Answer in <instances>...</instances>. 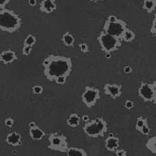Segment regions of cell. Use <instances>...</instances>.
<instances>
[{"label": "cell", "instance_id": "52a82bcc", "mask_svg": "<svg viewBox=\"0 0 156 156\" xmlns=\"http://www.w3.org/2000/svg\"><path fill=\"white\" fill-rule=\"evenodd\" d=\"M127 28V24L122 20L119 19L115 22L105 21L103 26V31L112 35L116 36L121 39L122 34L126 29Z\"/></svg>", "mask_w": 156, "mask_h": 156}, {"label": "cell", "instance_id": "5b68a950", "mask_svg": "<svg viewBox=\"0 0 156 156\" xmlns=\"http://www.w3.org/2000/svg\"><path fill=\"white\" fill-rule=\"evenodd\" d=\"M48 148L51 151H58L61 153H66L69 148L67 137L65 135L58 132L50 133L48 136Z\"/></svg>", "mask_w": 156, "mask_h": 156}, {"label": "cell", "instance_id": "d6a6232c", "mask_svg": "<svg viewBox=\"0 0 156 156\" xmlns=\"http://www.w3.org/2000/svg\"><path fill=\"white\" fill-rule=\"evenodd\" d=\"M119 20V18L117 17L116 16H114V15H110V16H108V18H107V21L108 22H115L116 21V20Z\"/></svg>", "mask_w": 156, "mask_h": 156}, {"label": "cell", "instance_id": "d4e9b609", "mask_svg": "<svg viewBox=\"0 0 156 156\" xmlns=\"http://www.w3.org/2000/svg\"><path fill=\"white\" fill-rule=\"evenodd\" d=\"M66 79H67V76H58L55 80V83L57 84H59V85H63L66 83Z\"/></svg>", "mask_w": 156, "mask_h": 156}, {"label": "cell", "instance_id": "ab89813d", "mask_svg": "<svg viewBox=\"0 0 156 156\" xmlns=\"http://www.w3.org/2000/svg\"><path fill=\"white\" fill-rule=\"evenodd\" d=\"M105 58H111V53H105Z\"/></svg>", "mask_w": 156, "mask_h": 156}, {"label": "cell", "instance_id": "f546056e", "mask_svg": "<svg viewBox=\"0 0 156 156\" xmlns=\"http://www.w3.org/2000/svg\"><path fill=\"white\" fill-rule=\"evenodd\" d=\"M115 154L117 156H126L127 154V151L122 148H118L115 151Z\"/></svg>", "mask_w": 156, "mask_h": 156}, {"label": "cell", "instance_id": "30bf717a", "mask_svg": "<svg viewBox=\"0 0 156 156\" xmlns=\"http://www.w3.org/2000/svg\"><path fill=\"white\" fill-rule=\"evenodd\" d=\"M56 9L55 0H41L39 4V10L45 14H51Z\"/></svg>", "mask_w": 156, "mask_h": 156}, {"label": "cell", "instance_id": "9a60e30c", "mask_svg": "<svg viewBox=\"0 0 156 156\" xmlns=\"http://www.w3.org/2000/svg\"><path fill=\"white\" fill-rule=\"evenodd\" d=\"M80 120H81V118L80 117V115L76 112H73L69 115L68 119H66V124L69 127L75 128L80 125Z\"/></svg>", "mask_w": 156, "mask_h": 156}, {"label": "cell", "instance_id": "e575fe53", "mask_svg": "<svg viewBox=\"0 0 156 156\" xmlns=\"http://www.w3.org/2000/svg\"><path fill=\"white\" fill-rule=\"evenodd\" d=\"M152 85L154 87V99H153L152 103L156 105V81L153 82Z\"/></svg>", "mask_w": 156, "mask_h": 156}, {"label": "cell", "instance_id": "f35d334b", "mask_svg": "<svg viewBox=\"0 0 156 156\" xmlns=\"http://www.w3.org/2000/svg\"><path fill=\"white\" fill-rule=\"evenodd\" d=\"M89 1L93 2H101V1H104V0H89Z\"/></svg>", "mask_w": 156, "mask_h": 156}, {"label": "cell", "instance_id": "cb8c5ba5", "mask_svg": "<svg viewBox=\"0 0 156 156\" xmlns=\"http://www.w3.org/2000/svg\"><path fill=\"white\" fill-rule=\"evenodd\" d=\"M32 48H33V47L23 44V48H22V54H23L24 56H28V55H30V54L31 53Z\"/></svg>", "mask_w": 156, "mask_h": 156}, {"label": "cell", "instance_id": "7a4b0ae2", "mask_svg": "<svg viewBox=\"0 0 156 156\" xmlns=\"http://www.w3.org/2000/svg\"><path fill=\"white\" fill-rule=\"evenodd\" d=\"M22 25V19L14 11L3 8L0 9V30L9 34L17 31Z\"/></svg>", "mask_w": 156, "mask_h": 156}, {"label": "cell", "instance_id": "836d02e7", "mask_svg": "<svg viewBox=\"0 0 156 156\" xmlns=\"http://www.w3.org/2000/svg\"><path fill=\"white\" fill-rule=\"evenodd\" d=\"M132 71H133V69L131 68V66H126L124 68H123V72L126 74H129V73H132Z\"/></svg>", "mask_w": 156, "mask_h": 156}, {"label": "cell", "instance_id": "e0dca14e", "mask_svg": "<svg viewBox=\"0 0 156 156\" xmlns=\"http://www.w3.org/2000/svg\"><path fill=\"white\" fill-rule=\"evenodd\" d=\"M66 154L68 156H87V151L83 148H80V147H70L67 149L66 151Z\"/></svg>", "mask_w": 156, "mask_h": 156}, {"label": "cell", "instance_id": "8d00e7d4", "mask_svg": "<svg viewBox=\"0 0 156 156\" xmlns=\"http://www.w3.org/2000/svg\"><path fill=\"white\" fill-rule=\"evenodd\" d=\"M81 119L84 122H88L89 120H90V118H89V116L87 115H83V116L81 117Z\"/></svg>", "mask_w": 156, "mask_h": 156}, {"label": "cell", "instance_id": "7c38bea8", "mask_svg": "<svg viewBox=\"0 0 156 156\" xmlns=\"http://www.w3.org/2000/svg\"><path fill=\"white\" fill-rule=\"evenodd\" d=\"M119 147V137L115 136L113 134L110 133L105 140V147L107 151L115 152L116 149Z\"/></svg>", "mask_w": 156, "mask_h": 156}, {"label": "cell", "instance_id": "7402d4cb", "mask_svg": "<svg viewBox=\"0 0 156 156\" xmlns=\"http://www.w3.org/2000/svg\"><path fill=\"white\" fill-rule=\"evenodd\" d=\"M36 42H37V38H36L35 36L33 35V34H28L27 37H25L23 44L33 47L36 44Z\"/></svg>", "mask_w": 156, "mask_h": 156}, {"label": "cell", "instance_id": "8fae6325", "mask_svg": "<svg viewBox=\"0 0 156 156\" xmlns=\"http://www.w3.org/2000/svg\"><path fill=\"white\" fill-rule=\"evenodd\" d=\"M18 59V57L16 53L14 51L11 49L3 50L0 53V62H2L5 65L11 64L14 62Z\"/></svg>", "mask_w": 156, "mask_h": 156}, {"label": "cell", "instance_id": "74e56055", "mask_svg": "<svg viewBox=\"0 0 156 156\" xmlns=\"http://www.w3.org/2000/svg\"><path fill=\"white\" fill-rule=\"evenodd\" d=\"M35 125H37V124H36V123H35V122H33V121H31V122H29L28 126H29V127H32V126H35Z\"/></svg>", "mask_w": 156, "mask_h": 156}, {"label": "cell", "instance_id": "1f68e13d", "mask_svg": "<svg viewBox=\"0 0 156 156\" xmlns=\"http://www.w3.org/2000/svg\"><path fill=\"white\" fill-rule=\"evenodd\" d=\"M11 0H0V9L5 8V6L10 2Z\"/></svg>", "mask_w": 156, "mask_h": 156}, {"label": "cell", "instance_id": "f1b7e54d", "mask_svg": "<svg viewBox=\"0 0 156 156\" xmlns=\"http://www.w3.org/2000/svg\"><path fill=\"white\" fill-rule=\"evenodd\" d=\"M14 122L15 121L12 118H7V119H5V121H4V124L7 126V127L12 128L13 126V125H14Z\"/></svg>", "mask_w": 156, "mask_h": 156}, {"label": "cell", "instance_id": "2e32d148", "mask_svg": "<svg viewBox=\"0 0 156 156\" xmlns=\"http://www.w3.org/2000/svg\"><path fill=\"white\" fill-rule=\"evenodd\" d=\"M62 41L66 47H73L74 45L75 38L70 32L66 31L62 36Z\"/></svg>", "mask_w": 156, "mask_h": 156}, {"label": "cell", "instance_id": "484cf974", "mask_svg": "<svg viewBox=\"0 0 156 156\" xmlns=\"http://www.w3.org/2000/svg\"><path fill=\"white\" fill-rule=\"evenodd\" d=\"M79 48H80V51L83 53H87L89 51V46L87 43H80L79 44Z\"/></svg>", "mask_w": 156, "mask_h": 156}, {"label": "cell", "instance_id": "277c9868", "mask_svg": "<svg viewBox=\"0 0 156 156\" xmlns=\"http://www.w3.org/2000/svg\"><path fill=\"white\" fill-rule=\"evenodd\" d=\"M97 41L101 50L105 53H112L113 51H116L122 46V40L119 37L107 34L103 30L98 36Z\"/></svg>", "mask_w": 156, "mask_h": 156}, {"label": "cell", "instance_id": "4fadbf2b", "mask_svg": "<svg viewBox=\"0 0 156 156\" xmlns=\"http://www.w3.org/2000/svg\"><path fill=\"white\" fill-rule=\"evenodd\" d=\"M5 142L9 145L12 147H19L22 144V136L20 133L16 131L11 132L8 133L5 138Z\"/></svg>", "mask_w": 156, "mask_h": 156}, {"label": "cell", "instance_id": "ba28073f", "mask_svg": "<svg viewBox=\"0 0 156 156\" xmlns=\"http://www.w3.org/2000/svg\"><path fill=\"white\" fill-rule=\"evenodd\" d=\"M139 97L145 102H152L154 99V87L152 83L141 81L137 90Z\"/></svg>", "mask_w": 156, "mask_h": 156}, {"label": "cell", "instance_id": "9c48e42d", "mask_svg": "<svg viewBox=\"0 0 156 156\" xmlns=\"http://www.w3.org/2000/svg\"><path fill=\"white\" fill-rule=\"evenodd\" d=\"M122 85L119 83H105L104 86V93L112 99H116L122 95Z\"/></svg>", "mask_w": 156, "mask_h": 156}, {"label": "cell", "instance_id": "5bb4252c", "mask_svg": "<svg viewBox=\"0 0 156 156\" xmlns=\"http://www.w3.org/2000/svg\"><path fill=\"white\" fill-rule=\"evenodd\" d=\"M45 135L46 133L44 129H41L37 125H35L32 127H29V136L33 140H35V141L41 140L45 136Z\"/></svg>", "mask_w": 156, "mask_h": 156}, {"label": "cell", "instance_id": "ffe728a7", "mask_svg": "<svg viewBox=\"0 0 156 156\" xmlns=\"http://www.w3.org/2000/svg\"><path fill=\"white\" fill-rule=\"evenodd\" d=\"M145 146L152 154H156V136L150 137L146 142Z\"/></svg>", "mask_w": 156, "mask_h": 156}, {"label": "cell", "instance_id": "d590c367", "mask_svg": "<svg viewBox=\"0 0 156 156\" xmlns=\"http://www.w3.org/2000/svg\"><path fill=\"white\" fill-rule=\"evenodd\" d=\"M28 4L30 6H35L37 5V0H28Z\"/></svg>", "mask_w": 156, "mask_h": 156}, {"label": "cell", "instance_id": "44dd1931", "mask_svg": "<svg viewBox=\"0 0 156 156\" xmlns=\"http://www.w3.org/2000/svg\"><path fill=\"white\" fill-rule=\"evenodd\" d=\"M146 124H147V119L143 116H139L136 119V124H135V129L137 131H140V129Z\"/></svg>", "mask_w": 156, "mask_h": 156}, {"label": "cell", "instance_id": "603a6c76", "mask_svg": "<svg viewBox=\"0 0 156 156\" xmlns=\"http://www.w3.org/2000/svg\"><path fill=\"white\" fill-rule=\"evenodd\" d=\"M32 92L34 93V94H41L43 93V90H44V87L41 85H34L32 87Z\"/></svg>", "mask_w": 156, "mask_h": 156}, {"label": "cell", "instance_id": "3957f363", "mask_svg": "<svg viewBox=\"0 0 156 156\" xmlns=\"http://www.w3.org/2000/svg\"><path fill=\"white\" fill-rule=\"evenodd\" d=\"M83 131L87 136L92 138L104 136L108 131V123L101 117H97L85 122Z\"/></svg>", "mask_w": 156, "mask_h": 156}, {"label": "cell", "instance_id": "8992f818", "mask_svg": "<svg viewBox=\"0 0 156 156\" xmlns=\"http://www.w3.org/2000/svg\"><path fill=\"white\" fill-rule=\"evenodd\" d=\"M101 98L100 90L97 87L86 86L81 94V101L87 108H93Z\"/></svg>", "mask_w": 156, "mask_h": 156}, {"label": "cell", "instance_id": "83f0119b", "mask_svg": "<svg viewBox=\"0 0 156 156\" xmlns=\"http://www.w3.org/2000/svg\"><path fill=\"white\" fill-rule=\"evenodd\" d=\"M150 131H151L150 127L148 126V125L146 124L140 129V130L139 132H140V133L143 135H144V136H147V135H149V133H150Z\"/></svg>", "mask_w": 156, "mask_h": 156}, {"label": "cell", "instance_id": "d6986e66", "mask_svg": "<svg viewBox=\"0 0 156 156\" xmlns=\"http://www.w3.org/2000/svg\"><path fill=\"white\" fill-rule=\"evenodd\" d=\"M143 9L148 13H151L156 9V0H144Z\"/></svg>", "mask_w": 156, "mask_h": 156}, {"label": "cell", "instance_id": "4dcf8cb0", "mask_svg": "<svg viewBox=\"0 0 156 156\" xmlns=\"http://www.w3.org/2000/svg\"><path fill=\"white\" fill-rule=\"evenodd\" d=\"M124 106L126 109H131V108H133L134 107V102L132 100H126L125 101Z\"/></svg>", "mask_w": 156, "mask_h": 156}, {"label": "cell", "instance_id": "4316f807", "mask_svg": "<svg viewBox=\"0 0 156 156\" xmlns=\"http://www.w3.org/2000/svg\"><path fill=\"white\" fill-rule=\"evenodd\" d=\"M150 32H151V34H152L153 35H156V13L154 14V19L152 20V23H151Z\"/></svg>", "mask_w": 156, "mask_h": 156}, {"label": "cell", "instance_id": "6da1fadb", "mask_svg": "<svg viewBox=\"0 0 156 156\" xmlns=\"http://www.w3.org/2000/svg\"><path fill=\"white\" fill-rule=\"evenodd\" d=\"M44 76L50 82L55 81L58 76H69L73 69V60L70 57L49 55L42 62Z\"/></svg>", "mask_w": 156, "mask_h": 156}, {"label": "cell", "instance_id": "ac0fdd59", "mask_svg": "<svg viewBox=\"0 0 156 156\" xmlns=\"http://www.w3.org/2000/svg\"><path fill=\"white\" fill-rule=\"evenodd\" d=\"M135 37H136V34H135L134 32L127 27V28L124 30L123 34H122L121 40L126 43H130L134 40Z\"/></svg>", "mask_w": 156, "mask_h": 156}]
</instances>
